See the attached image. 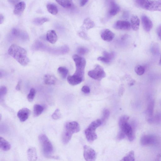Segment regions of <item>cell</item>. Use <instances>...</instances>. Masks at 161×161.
<instances>
[{"label": "cell", "mask_w": 161, "mask_h": 161, "mask_svg": "<svg viewBox=\"0 0 161 161\" xmlns=\"http://www.w3.org/2000/svg\"><path fill=\"white\" fill-rule=\"evenodd\" d=\"M12 34L14 37L23 41H28L29 39V36L27 33L20 31L18 29H13L12 31Z\"/></svg>", "instance_id": "cell-10"}, {"label": "cell", "mask_w": 161, "mask_h": 161, "mask_svg": "<svg viewBox=\"0 0 161 161\" xmlns=\"http://www.w3.org/2000/svg\"><path fill=\"white\" fill-rule=\"evenodd\" d=\"M138 7L150 11L161 12V0H134Z\"/></svg>", "instance_id": "cell-2"}, {"label": "cell", "mask_w": 161, "mask_h": 161, "mask_svg": "<svg viewBox=\"0 0 161 161\" xmlns=\"http://www.w3.org/2000/svg\"><path fill=\"white\" fill-rule=\"evenodd\" d=\"M119 126L121 130L123 131L125 133L130 141H132L134 140L135 135L132 126L128 122Z\"/></svg>", "instance_id": "cell-6"}, {"label": "cell", "mask_w": 161, "mask_h": 161, "mask_svg": "<svg viewBox=\"0 0 161 161\" xmlns=\"http://www.w3.org/2000/svg\"><path fill=\"white\" fill-rule=\"evenodd\" d=\"M95 26L94 22L89 18H87L84 20L82 26V29L88 30L94 28Z\"/></svg>", "instance_id": "cell-24"}, {"label": "cell", "mask_w": 161, "mask_h": 161, "mask_svg": "<svg viewBox=\"0 0 161 161\" xmlns=\"http://www.w3.org/2000/svg\"><path fill=\"white\" fill-rule=\"evenodd\" d=\"M88 1L89 0H80V6L82 7L85 6Z\"/></svg>", "instance_id": "cell-48"}, {"label": "cell", "mask_w": 161, "mask_h": 161, "mask_svg": "<svg viewBox=\"0 0 161 161\" xmlns=\"http://www.w3.org/2000/svg\"><path fill=\"white\" fill-rule=\"evenodd\" d=\"M78 35L81 37L82 38L88 40L89 39V38L88 36H87V34H86L85 32L84 31H80L78 32Z\"/></svg>", "instance_id": "cell-45"}, {"label": "cell", "mask_w": 161, "mask_h": 161, "mask_svg": "<svg viewBox=\"0 0 161 161\" xmlns=\"http://www.w3.org/2000/svg\"><path fill=\"white\" fill-rule=\"evenodd\" d=\"M151 51L154 55H159L160 54V48L158 44L156 43H153L151 47Z\"/></svg>", "instance_id": "cell-32"}, {"label": "cell", "mask_w": 161, "mask_h": 161, "mask_svg": "<svg viewBox=\"0 0 161 161\" xmlns=\"http://www.w3.org/2000/svg\"><path fill=\"white\" fill-rule=\"evenodd\" d=\"M129 119V116H123L120 118L119 121V126L122 125V124L127 122Z\"/></svg>", "instance_id": "cell-41"}, {"label": "cell", "mask_w": 161, "mask_h": 161, "mask_svg": "<svg viewBox=\"0 0 161 161\" xmlns=\"http://www.w3.org/2000/svg\"><path fill=\"white\" fill-rule=\"evenodd\" d=\"M39 139L43 154L47 157L51 156L53 147L48 138L45 134H41L39 136Z\"/></svg>", "instance_id": "cell-4"}, {"label": "cell", "mask_w": 161, "mask_h": 161, "mask_svg": "<svg viewBox=\"0 0 161 161\" xmlns=\"http://www.w3.org/2000/svg\"><path fill=\"white\" fill-rule=\"evenodd\" d=\"M61 117V114L60 110L57 109L53 113L52 115V118L54 120H58L60 119Z\"/></svg>", "instance_id": "cell-40"}, {"label": "cell", "mask_w": 161, "mask_h": 161, "mask_svg": "<svg viewBox=\"0 0 161 161\" xmlns=\"http://www.w3.org/2000/svg\"><path fill=\"white\" fill-rule=\"evenodd\" d=\"M131 24L129 21H118L114 25V28L118 30H129L131 29Z\"/></svg>", "instance_id": "cell-12"}, {"label": "cell", "mask_w": 161, "mask_h": 161, "mask_svg": "<svg viewBox=\"0 0 161 161\" xmlns=\"http://www.w3.org/2000/svg\"><path fill=\"white\" fill-rule=\"evenodd\" d=\"M25 3L24 2H19L15 5L14 10V13L15 15L19 16L22 14L25 9Z\"/></svg>", "instance_id": "cell-19"}, {"label": "cell", "mask_w": 161, "mask_h": 161, "mask_svg": "<svg viewBox=\"0 0 161 161\" xmlns=\"http://www.w3.org/2000/svg\"><path fill=\"white\" fill-rule=\"evenodd\" d=\"M44 109L43 106L39 105H35L34 107V114L35 117L41 115Z\"/></svg>", "instance_id": "cell-28"}, {"label": "cell", "mask_w": 161, "mask_h": 161, "mask_svg": "<svg viewBox=\"0 0 161 161\" xmlns=\"http://www.w3.org/2000/svg\"><path fill=\"white\" fill-rule=\"evenodd\" d=\"M0 147L3 151H7L10 149L11 145L8 141L1 137L0 138Z\"/></svg>", "instance_id": "cell-25"}, {"label": "cell", "mask_w": 161, "mask_h": 161, "mask_svg": "<svg viewBox=\"0 0 161 161\" xmlns=\"http://www.w3.org/2000/svg\"><path fill=\"white\" fill-rule=\"evenodd\" d=\"M157 32L159 38L161 40V26L158 29Z\"/></svg>", "instance_id": "cell-51"}, {"label": "cell", "mask_w": 161, "mask_h": 161, "mask_svg": "<svg viewBox=\"0 0 161 161\" xmlns=\"http://www.w3.org/2000/svg\"><path fill=\"white\" fill-rule=\"evenodd\" d=\"M101 36L102 39L104 41L110 42L114 38L115 34L108 29H105L102 31Z\"/></svg>", "instance_id": "cell-17"}, {"label": "cell", "mask_w": 161, "mask_h": 161, "mask_svg": "<svg viewBox=\"0 0 161 161\" xmlns=\"http://www.w3.org/2000/svg\"><path fill=\"white\" fill-rule=\"evenodd\" d=\"M65 130L73 134L79 132L80 127L79 124L76 122H69L65 124Z\"/></svg>", "instance_id": "cell-9"}, {"label": "cell", "mask_w": 161, "mask_h": 161, "mask_svg": "<svg viewBox=\"0 0 161 161\" xmlns=\"http://www.w3.org/2000/svg\"><path fill=\"white\" fill-rule=\"evenodd\" d=\"M49 21L48 18L46 17L36 18L33 20V23L35 25H40Z\"/></svg>", "instance_id": "cell-31"}, {"label": "cell", "mask_w": 161, "mask_h": 161, "mask_svg": "<svg viewBox=\"0 0 161 161\" xmlns=\"http://www.w3.org/2000/svg\"><path fill=\"white\" fill-rule=\"evenodd\" d=\"M27 155L29 161H35L37 159V153L35 148L32 147L29 149L27 151Z\"/></svg>", "instance_id": "cell-22"}, {"label": "cell", "mask_w": 161, "mask_h": 161, "mask_svg": "<svg viewBox=\"0 0 161 161\" xmlns=\"http://www.w3.org/2000/svg\"><path fill=\"white\" fill-rule=\"evenodd\" d=\"M21 80H20L19 81H18L16 88L17 91H19L21 90Z\"/></svg>", "instance_id": "cell-50"}, {"label": "cell", "mask_w": 161, "mask_h": 161, "mask_svg": "<svg viewBox=\"0 0 161 161\" xmlns=\"http://www.w3.org/2000/svg\"><path fill=\"white\" fill-rule=\"evenodd\" d=\"M109 114L110 112L108 109H106L104 110L103 112L102 120H101L102 123L104 122L109 118Z\"/></svg>", "instance_id": "cell-38"}, {"label": "cell", "mask_w": 161, "mask_h": 161, "mask_svg": "<svg viewBox=\"0 0 161 161\" xmlns=\"http://www.w3.org/2000/svg\"><path fill=\"white\" fill-rule=\"evenodd\" d=\"M84 157L86 161H94L96 158V153L93 149L85 145L84 147Z\"/></svg>", "instance_id": "cell-8"}, {"label": "cell", "mask_w": 161, "mask_h": 161, "mask_svg": "<svg viewBox=\"0 0 161 161\" xmlns=\"http://www.w3.org/2000/svg\"><path fill=\"white\" fill-rule=\"evenodd\" d=\"M124 91H125V88H124L123 85H122L120 86L118 94L119 96H122Z\"/></svg>", "instance_id": "cell-47"}, {"label": "cell", "mask_w": 161, "mask_h": 161, "mask_svg": "<svg viewBox=\"0 0 161 161\" xmlns=\"http://www.w3.org/2000/svg\"><path fill=\"white\" fill-rule=\"evenodd\" d=\"M126 135L122 130H120L117 135V139L118 140H122L125 138Z\"/></svg>", "instance_id": "cell-43"}, {"label": "cell", "mask_w": 161, "mask_h": 161, "mask_svg": "<svg viewBox=\"0 0 161 161\" xmlns=\"http://www.w3.org/2000/svg\"><path fill=\"white\" fill-rule=\"evenodd\" d=\"M121 161H135L134 152L133 151H131L128 153L127 155Z\"/></svg>", "instance_id": "cell-34"}, {"label": "cell", "mask_w": 161, "mask_h": 161, "mask_svg": "<svg viewBox=\"0 0 161 161\" xmlns=\"http://www.w3.org/2000/svg\"><path fill=\"white\" fill-rule=\"evenodd\" d=\"M109 6L108 14L109 16H114L116 15L120 11V6L113 0L110 1Z\"/></svg>", "instance_id": "cell-14"}, {"label": "cell", "mask_w": 161, "mask_h": 161, "mask_svg": "<svg viewBox=\"0 0 161 161\" xmlns=\"http://www.w3.org/2000/svg\"><path fill=\"white\" fill-rule=\"evenodd\" d=\"M82 91L84 93L89 94L90 92V89L89 87L85 86L83 87Z\"/></svg>", "instance_id": "cell-46"}, {"label": "cell", "mask_w": 161, "mask_h": 161, "mask_svg": "<svg viewBox=\"0 0 161 161\" xmlns=\"http://www.w3.org/2000/svg\"><path fill=\"white\" fill-rule=\"evenodd\" d=\"M89 52L88 49L84 47H80L77 50V52L78 53L81 55H83L87 54Z\"/></svg>", "instance_id": "cell-42"}, {"label": "cell", "mask_w": 161, "mask_h": 161, "mask_svg": "<svg viewBox=\"0 0 161 161\" xmlns=\"http://www.w3.org/2000/svg\"><path fill=\"white\" fill-rule=\"evenodd\" d=\"M158 141L157 137L154 135H145L141 137L140 143L142 146L153 145L156 144Z\"/></svg>", "instance_id": "cell-7"}, {"label": "cell", "mask_w": 161, "mask_h": 161, "mask_svg": "<svg viewBox=\"0 0 161 161\" xmlns=\"http://www.w3.org/2000/svg\"><path fill=\"white\" fill-rule=\"evenodd\" d=\"M46 39L47 41L51 43L54 44L56 43L58 39L56 32L53 30L47 31L46 34Z\"/></svg>", "instance_id": "cell-20"}, {"label": "cell", "mask_w": 161, "mask_h": 161, "mask_svg": "<svg viewBox=\"0 0 161 161\" xmlns=\"http://www.w3.org/2000/svg\"><path fill=\"white\" fill-rule=\"evenodd\" d=\"M141 21L144 30L147 32L151 31L153 27V24L149 18L146 15H142L141 17Z\"/></svg>", "instance_id": "cell-13"}, {"label": "cell", "mask_w": 161, "mask_h": 161, "mask_svg": "<svg viewBox=\"0 0 161 161\" xmlns=\"http://www.w3.org/2000/svg\"><path fill=\"white\" fill-rule=\"evenodd\" d=\"M76 65V71L74 74L84 79L85 70L86 62L85 58L78 55L75 54L72 56Z\"/></svg>", "instance_id": "cell-3"}, {"label": "cell", "mask_w": 161, "mask_h": 161, "mask_svg": "<svg viewBox=\"0 0 161 161\" xmlns=\"http://www.w3.org/2000/svg\"><path fill=\"white\" fill-rule=\"evenodd\" d=\"M8 53L21 65L25 66L29 62L27 51L23 47L16 45L10 46Z\"/></svg>", "instance_id": "cell-1"}, {"label": "cell", "mask_w": 161, "mask_h": 161, "mask_svg": "<svg viewBox=\"0 0 161 161\" xmlns=\"http://www.w3.org/2000/svg\"><path fill=\"white\" fill-rule=\"evenodd\" d=\"M30 113V110L28 108H24L20 110L17 116L21 122H24L28 118Z\"/></svg>", "instance_id": "cell-16"}, {"label": "cell", "mask_w": 161, "mask_h": 161, "mask_svg": "<svg viewBox=\"0 0 161 161\" xmlns=\"http://www.w3.org/2000/svg\"><path fill=\"white\" fill-rule=\"evenodd\" d=\"M154 105L155 102L153 100L151 101L149 103L146 111L148 116H153Z\"/></svg>", "instance_id": "cell-33"}, {"label": "cell", "mask_w": 161, "mask_h": 161, "mask_svg": "<svg viewBox=\"0 0 161 161\" xmlns=\"http://www.w3.org/2000/svg\"><path fill=\"white\" fill-rule=\"evenodd\" d=\"M57 80L56 77L52 75L46 74L44 77V81L46 85H54L56 84Z\"/></svg>", "instance_id": "cell-21"}, {"label": "cell", "mask_w": 161, "mask_h": 161, "mask_svg": "<svg viewBox=\"0 0 161 161\" xmlns=\"http://www.w3.org/2000/svg\"><path fill=\"white\" fill-rule=\"evenodd\" d=\"M135 71L137 75L139 76H141L144 74L145 71V68L142 66L138 65L135 67Z\"/></svg>", "instance_id": "cell-35"}, {"label": "cell", "mask_w": 161, "mask_h": 161, "mask_svg": "<svg viewBox=\"0 0 161 161\" xmlns=\"http://www.w3.org/2000/svg\"><path fill=\"white\" fill-rule=\"evenodd\" d=\"M135 83V81L134 80H131V81L129 82V86H132L134 85Z\"/></svg>", "instance_id": "cell-53"}, {"label": "cell", "mask_w": 161, "mask_h": 161, "mask_svg": "<svg viewBox=\"0 0 161 161\" xmlns=\"http://www.w3.org/2000/svg\"><path fill=\"white\" fill-rule=\"evenodd\" d=\"M7 93V89L6 87L2 86L0 89V98L1 100L4 97Z\"/></svg>", "instance_id": "cell-39"}, {"label": "cell", "mask_w": 161, "mask_h": 161, "mask_svg": "<svg viewBox=\"0 0 161 161\" xmlns=\"http://www.w3.org/2000/svg\"><path fill=\"white\" fill-rule=\"evenodd\" d=\"M88 75L90 78L98 80H101L106 76L103 68L98 65H96L93 70L89 71Z\"/></svg>", "instance_id": "cell-5"}, {"label": "cell", "mask_w": 161, "mask_h": 161, "mask_svg": "<svg viewBox=\"0 0 161 161\" xmlns=\"http://www.w3.org/2000/svg\"><path fill=\"white\" fill-rule=\"evenodd\" d=\"M57 72L62 78H66L69 72L67 69L64 67H60L58 69Z\"/></svg>", "instance_id": "cell-29"}, {"label": "cell", "mask_w": 161, "mask_h": 161, "mask_svg": "<svg viewBox=\"0 0 161 161\" xmlns=\"http://www.w3.org/2000/svg\"><path fill=\"white\" fill-rule=\"evenodd\" d=\"M131 25L133 30L137 31L138 30L140 25V20L138 17L134 15L131 17Z\"/></svg>", "instance_id": "cell-23"}, {"label": "cell", "mask_w": 161, "mask_h": 161, "mask_svg": "<svg viewBox=\"0 0 161 161\" xmlns=\"http://www.w3.org/2000/svg\"><path fill=\"white\" fill-rule=\"evenodd\" d=\"M20 0H8V2L12 5H16L17 3L19 2Z\"/></svg>", "instance_id": "cell-49"}, {"label": "cell", "mask_w": 161, "mask_h": 161, "mask_svg": "<svg viewBox=\"0 0 161 161\" xmlns=\"http://www.w3.org/2000/svg\"><path fill=\"white\" fill-rule=\"evenodd\" d=\"M103 56H100L98 58V60L103 62L105 63H109L114 59L115 57V53L112 52L109 53L104 52L103 53Z\"/></svg>", "instance_id": "cell-15"}, {"label": "cell", "mask_w": 161, "mask_h": 161, "mask_svg": "<svg viewBox=\"0 0 161 161\" xmlns=\"http://www.w3.org/2000/svg\"><path fill=\"white\" fill-rule=\"evenodd\" d=\"M129 14L127 12H125L124 13L123 16L124 18H127L129 17Z\"/></svg>", "instance_id": "cell-54"}, {"label": "cell", "mask_w": 161, "mask_h": 161, "mask_svg": "<svg viewBox=\"0 0 161 161\" xmlns=\"http://www.w3.org/2000/svg\"><path fill=\"white\" fill-rule=\"evenodd\" d=\"M153 123H159L161 122V114L156 115L155 116H153Z\"/></svg>", "instance_id": "cell-44"}, {"label": "cell", "mask_w": 161, "mask_h": 161, "mask_svg": "<svg viewBox=\"0 0 161 161\" xmlns=\"http://www.w3.org/2000/svg\"><path fill=\"white\" fill-rule=\"evenodd\" d=\"M60 6L66 8H70L73 6L72 0H56Z\"/></svg>", "instance_id": "cell-26"}, {"label": "cell", "mask_w": 161, "mask_h": 161, "mask_svg": "<svg viewBox=\"0 0 161 161\" xmlns=\"http://www.w3.org/2000/svg\"><path fill=\"white\" fill-rule=\"evenodd\" d=\"M102 124L101 120L98 119L91 123L89 126L96 129L98 127L101 125Z\"/></svg>", "instance_id": "cell-37"}, {"label": "cell", "mask_w": 161, "mask_h": 161, "mask_svg": "<svg viewBox=\"0 0 161 161\" xmlns=\"http://www.w3.org/2000/svg\"><path fill=\"white\" fill-rule=\"evenodd\" d=\"M72 135V134L64 130L62 136V140L63 143L65 144H67L71 140Z\"/></svg>", "instance_id": "cell-30"}, {"label": "cell", "mask_w": 161, "mask_h": 161, "mask_svg": "<svg viewBox=\"0 0 161 161\" xmlns=\"http://www.w3.org/2000/svg\"><path fill=\"white\" fill-rule=\"evenodd\" d=\"M159 64L160 65H161V56H160V58Z\"/></svg>", "instance_id": "cell-55"}, {"label": "cell", "mask_w": 161, "mask_h": 161, "mask_svg": "<svg viewBox=\"0 0 161 161\" xmlns=\"http://www.w3.org/2000/svg\"><path fill=\"white\" fill-rule=\"evenodd\" d=\"M47 11L53 15H56L58 13V9L57 6L53 3H49L47 6Z\"/></svg>", "instance_id": "cell-27"}, {"label": "cell", "mask_w": 161, "mask_h": 161, "mask_svg": "<svg viewBox=\"0 0 161 161\" xmlns=\"http://www.w3.org/2000/svg\"><path fill=\"white\" fill-rule=\"evenodd\" d=\"M5 20V17L2 14H0V23L1 24Z\"/></svg>", "instance_id": "cell-52"}, {"label": "cell", "mask_w": 161, "mask_h": 161, "mask_svg": "<svg viewBox=\"0 0 161 161\" xmlns=\"http://www.w3.org/2000/svg\"><path fill=\"white\" fill-rule=\"evenodd\" d=\"M96 129L89 127L85 131V133L87 139L90 142H92L96 140L97 135Z\"/></svg>", "instance_id": "cell-11"}, {"label": "cell", "mask_w": 161, "mask_h": 161, "mask_svg": "<svg viewBox=\"0 0 161 161\" xmlns=\"http://www.w3.org/2000/svg\"><path fill=\"white\" fill-rule=\"evenodd\" d=\"M84 79L74 74L72 76H68L67 78L68 83L72 86L78 85L81 83Z\"/></svg>", "instance_id": "cell-18"}, {"label": "cell", "mask_w": 161, "mask_h": 161, "mask_svg": "<svg viewBox=\"0 0 161 161\" xmlns=\"http://www.w3.org/2000/svg\"><path fill=\"white\" fill-rule=\"evenodd\" d=\"M36 94V91L34 88L31 89L30 92L28 95L27 98L28 100L30 102L34 100Z\"/></svg>", "instance_id": "cell-36"}]
</instances>
